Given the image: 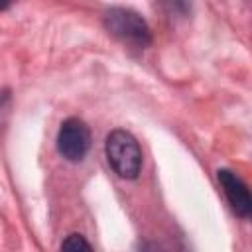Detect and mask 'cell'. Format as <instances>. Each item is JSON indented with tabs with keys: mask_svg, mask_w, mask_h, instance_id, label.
<instances>
[{
	"mask_svg": "<svg viewBox=\"0 0 252 252\" xmlns=\"http://www.w3.org/2000/svg\"><path fill=\"white\" fill-rule=\"evenodd\" d=\"M104 154L116 175L136 179L142 169V150L136 138L126 130H112L104 142Z\"/></svg>",
	"mask_w": 252,
	"mask_h": 252,
	"instance_id": "obj_1",
	"label": "cell"
},
{
	"mask_svg": "<svg viewBox=\"0 0 252 252\" xmlns=\"http://www.w3.org/2000/svg\"><path fill=\"white\" fill-rule=\"evenodd\" d=\"M104 28L120 41L140 49H144L152 41V32L148 22L130 8H122V6L108 8L104 12Z\"/></svg>",
	"mask_w": 252,
	"mask_h": 252,
	"instance_id": "obj_2",
	"label": "cell"
},
{
	"mask_svg": "<svg viewBox=\"0 0 252 252\" xmlns=\"http://www.w3.org/2000/svg\"><path fill=\"white\" fill-rule=\"evenodd\" d=\"M91 148V132L79 118H67L57 132V150L69 161H81Z\"/></svg>",
	"mask_w": 252,
	"mask_h": 252,
	"instance_id": "obj_3",
	"label": "cell"
},
{
	"mask_svg": "<svg viewBox=\"0 0 252 252\" xmlns=\"http://www.w3.org/2000/svg\"><path fill=\"white\" fill-rule=\"evenodd\" d=\"M217 177H219V183L222 187V193L228 199L232 211L238 217L248 219L250 213H252V197H250V191H248L246 183L234 171H230V169H219L217 171Z\"/></svg>",
	"mask_w": 252,
	"mask_h": 252,
	"instance_id": "obj_4",
	"label": "cell"
},
{
	"mask_svg": "<svg viewBox=\"0 0 252 252\" xmlns=\"http://www.w3.org/2000/svg\"><path fill=\"white\" fill-rule=\"evenodd\" d=\"M61 252H94V250L83 234L73 232V234L65 236V240L61 242Z\"/></svg>",
	"mask_w": 252,
	"mask_h": 252,
	"instance_id": "obj_5",
	"label": "cell"
},
{
	"mask_svg": "<svg viewBox=\"0 0 252 252\" xmlns=\"http://www.w3.org/2000/svg\"><path fill=\"white\" fill-rule=\"evenodd\" d=\"M4 8H8V4H0V10H4Z\"/></svg>",
	"mask_w": 252,
	"mask_h": 252,
	"instance_id": "obj_6",
	"label": "cell"
}]
</instances>
